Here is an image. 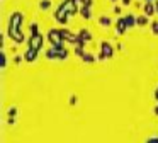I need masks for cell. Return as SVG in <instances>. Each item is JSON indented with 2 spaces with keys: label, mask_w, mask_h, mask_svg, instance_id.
<instances>
[{
  "label": "cell",
  "mask_w": 158,
  "mask_h": 143,
  "mask_svg": "<svg viewBox=\"0 0 158 143\" xmlns=\"http://www.w3.org/2000/svg\"><path fill=\"white\" fill-rule=\"evenodd\" d=\"M153 31H155V32H158V22L153 24Z\"/></svg>",
  "instance_id": "cell-2"
},
{
  "label": "cell",
  "mask_w": 158,
  "mask_h": 143,
  "mask_svg": "<svg viewBox=\"0 0 158 143\" xmlns=\"http://www.w3.org/2000/svg\"><path fill=\"white\" fill-rule=\"evenodd\" d=\"M146 14H153V7L151 5H146Z\"/></svg>",
  "instance_id": "cell-1"
}]
</instances>
